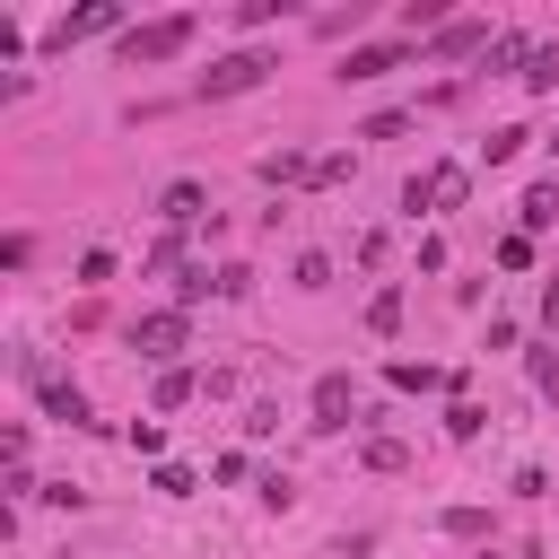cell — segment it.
Returning <instances> with one entry per match:
<instances>
[{
    "label": "cell",
    "mask_w": 559,
    "mask_h": 559,
    "mask_svg": "<svg viewBox=\"0 0 559 559\" xmlns=\"http://www.w3.org/2000/svg\"><path fill=\"white\" fill-rule=\"evenodd\" d=\"M17 384H26V393H35V402H44L52 419H61V428H96L87 393H79L70 376H52V367H44V349H17Z\"/></svg>",
    "instance_id": "obj_1"
},
{
    "label": "cell",
    "mask_w": 559,
    "mask_h": 559,
    "mask_svg": "<svg viewBox=\"0 0 559 559\" xmlns=\"http://www.w3.org/2000/svg\"><path fill=\"white\" fill-rule=\"evenodd\" d=\"M271 70H280V61H271L262 44H236V52H218V61L201 70V87H192V96H245V87H262Z\"/></svg>",
    "instance_id": "obj_2"
},
{
    "label": "cell",
    "mask_w": 559,
    "mask_h": 559,
    "mask_svg": "<svg viewBox=\"0 0 559 559\" xmlns=\"http://www.w3.org/2000/svg\"><path fill=\"white\" fill-rule=\"evenodd\" d=\"M192 35H201V17H148V26L122 35V61H175Z\"/></svg>",
    "instance_id": "obj_3"
},
{
    "label": "cell",
    "mask_w": 559,
    "mask_h": 559,
    "mask_svg": "<svg viewBox=\"0 0 559 559\" xmlns=\"http://www.w3.org/2000/svg\"><path fill=\"white\" fill-rule=\"evenodd\" d=\"M131 349L166 367L175 349H192V314H183V306H166V314H140V323H131Z\"/></svg>",
    "instance_id": "obj_4"
},
{
    "label": "cell",
    "mask_w": 559,
    "mask_h": 559,
    "mask_svg": "<svg viewBox=\"0 0 559 559\" xmlns=\"http://www.w3.org/2000/svg\"><path fill=\"white\" fill-rule=\"evenodd\" d=\"M463 192H472V175H463V166H428V175L402 192V210H454Z\"/></svg>",
    "instance_id": "obj_5"
},
{
    "label": "cell",
    "mask_w": 559,
    "mask_h": 559,
    "mask_svg": "<svg viewBox=\"0 0 559 559\" xmlns=\"http://www.w3.org/2000/svg\"><path fill=\"white\" fill-rule=\"evenodd\" d=\"M314 437H341L349 428V376H314V419H306Z\"/></svg>",
    "instance_id": "obj_6"
},
{
    "label": "cell",
    "mask_w": 559,
    "mask_h": 559,
    "mask_svg": "<svg viewBox=\"0 0 559 559\" xmlns=\"http://www.w3.org/2000/svg\"><path fill=\"white\" fill-rule=\"evenodd\" d=\"M402 61H411L402 44H349V52H341V79H384V70H402Z\"/></svg>",
    "instance_id": "obj_7"
},
{
    "label": "cell",
    "mask_w": 559,
    "mask_h": 559,
    "mask_svg": "<svg viewBox=\"0 0 559 559\" xmlns=\"http://www.w3.org/2000/svg\"><path fill=\"white\" fill-rule=\"evenodd\" d=\"M114 17H122V9H114V0H96V9H79V17H61V26H52V35H44V44H52V52H61V44H79V35H105V26H114Z\"/></svg>",
    "instance_id": "obj_8"
},
{
    "label": "cell",
    "mask_w": 559,
    "mask_h": 559,
    "mask_svg": "<svg viewBox=\"0 0 559 559\" xmlns=\"http://www.w3.org/2000/svg\"><path fill=\"white\" fill-rule=\"evenodd\" d=\"M201 201H210V192H201V183H192V175H183V183H166V192H157V210H166V218H175V227H192V218H201Z\"/></svg>",
    "instance_id": "obj_9"
},
{
    "label": "cell",
    "mask_w": 559,
    "mask_h": 559,
    "mask_svg": "<svg viewBox=\"0 0 559 559\" xmlns=\"http://www.w3.org/2000/svg\"><path fill=\"white\" fill-rule=\"evenodd\" d=\"M192 393H201V376H192V367H166V376H157V411H183Z\"/></svg>",
    "instance_id": "obj_10"
},
{
    "label": "cell",
    "mask_w": 559,
    "mask_h": 559,
    "mask_svg": "<svg viewBox=\"0 0 559 559\" xmlns=\"http://www.w3.org/2000/svg\"><path fill=\"white\" fill-rule=\"evenodd\" d=\"M524 87H533V96H550V87H559V44H533V61H524Z\"/></svg>",
    "instance_id": "obj_11"
},
{
    "label": "cell",
    "mask_w": 559,
    "mask_h": 559,
    "mask_svg": "<svg viewBox=\"0 0 559 559\" xmlns=\"http://www.w3.org/2000/svg\"><path fill=\"white\" fill-rule=\"evenodd\" d=\"M437 52H489V35L472 17H454V26H437Z\"/></svg>",
    "instance_id": "obj_12"
},
{
    "label": "cell",
    "mask_w": 559,
    "mask_h": 559,
    "mask_svg": "<svg viewBox=\"0 0 559 559\" xmlns=\"http://www.w3.org/2000/svg\"><path fill=\"white\" fill-rule=\"evenodd\" d=\"M367 332H402V288H376L367 297Z\"/></svg>",
    "instance_id": "obj_13"
},
{
    "label": "cell",
    "mask_w": 559,
    "mask_h": 559,
    "mask_svg": "<svg viewBox=\"0 0 559 559\" xmlns=\"http://www.w3.org/2000/svg\"><path fill=\"white\" fill-rule=\"evenodd\" d=\"M524 367H533V393L559 402V349H524Z\"/></svg>",
    "instance_id": "obj_14"
},
{
    "label": "cell",
    "mask_w": 559,
    "mask_h": 559,
    "mask_svg": "<svg viewBox=\"0 0 559 559\" xmlns=\"http://www.w3.org/2000/svg\"><path fill=\"white\" fill-rule=\"evenodd\" d=\"M210 288H218V271H210V262H192V271H183V280H175V306H201V297H210Z\"/></svg>",
    "instance_id": "obj_15"
},
{
    "label": "cell",
    "mask_w": 559,
    "mask_h": 559,
    "mask_svg": "<svg viewBox=\"0 0 559 559\" xmlns=\"http://www.w3.org/2000/svg\"><path fill=\"white\" fill-rule=\"evenodd\" d=\"M480 61H489V70H515V61H533V44H524V35H498Z\"/></svg>",
    "instance_id": "obj_16"
},
{
    "label": "cell",
    "mask_w": 559,
    "mask_h": 559,
    "mask_svg": "<svg viewBox=\"0 0 559 559\" xmlns=\"http://www.w3.org/2000/svg\"><path fill=\"white\" fill-rule=\"evenodd\" d=\"M550 218H559V192L533 183V192H524V227H550Z\"/></svg>",
    "instance_id": "obj_17"
},
{
    "label": "cell",
    "mask_w": 559,
    "mask_h": 559,
    "mask_svg": "<svg viewBox=\"0 0 559 559\" xmlns=\"http://www.w3.org/2000/svg\"><path fill=\"white\" fill-rule=\"evenodd\" d=\"M524 140H533V131H524V122H507V131H489V166H507V157H515V148H524Z\"/></svg>",
    "instance_id": "obj_18"
},
{
    "label": "cell",
    "mask_w": 559,
    "mask_h": 559,
    "mask_svg": "<svg viewBox=\"0 0 559 559\" xmlns=\"http://www.w3.org/2000/svg\"><path fill=\"white\" fill-rule=\"evenodd\" d=\"M542 323H559V271L542 280Z\"/></svg>",
    "instance_id": "obj_19"
},
{
    "label": "cell",
    "mask_w": 559,
    "mask_h": 559,
    "mask_svg": "<svg viewBox=\"0 0 559 559\" xmlns=\"http://www.w3.org/2000/svg\"><path fill=\"white\" fill-rule=\"evenodd\" d=\"M550 157H559V131H550Z\"/></svg>",
    "instance_id": "obj_20"
}]
</instances>
